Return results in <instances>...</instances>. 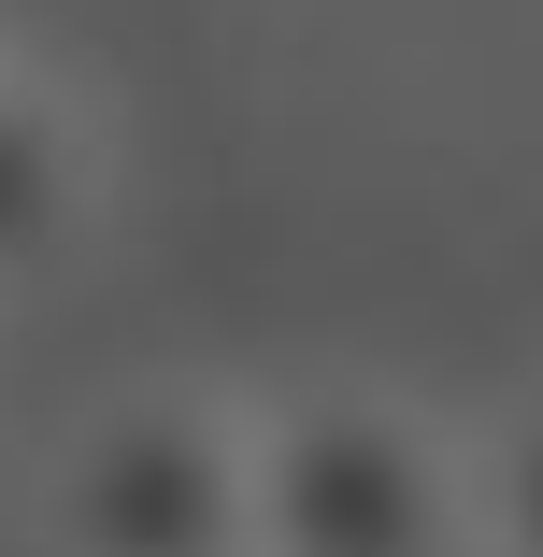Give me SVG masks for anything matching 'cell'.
<instances>
[{"label": "cell", "instance_id": "6da1fadb", "mask_svg": "<svg viewBox=\"0 0 543 557\" xmlns=\"http://www.w3.org/2000/svg\"><path fill=\"white\" fill-rule=\"evenodd\" d=\"M44 557H258V400L129 372L44 429L29 458Z\"/></svg>", "mask_w": 543, "mask_h": 557}, {"label": "cell", "instance_id": "7a4b0ae2", "mask_svg": "<svg viewBox=\"0 0 543 557\" xmlns=\"http://www.w3.org/2000/svg\"><path fill=\"white\" fill-rule=\"evenodd\" d=\"M258 557H472V429L386 372L258 400Z\"/></svg>", "mask_w": 543, "mask_h": 557}, {"label": "cell", "instance_id": "3957f363", "mask_svg": "<svg viewBox=\"0 0 543 557\" xmlns=\"http://www.w3.org/2000/svg\"><path fill=\"white\" fill-rule=\"evenodd\" d=\"M100 230H115V144L86 86L44 58H0V314H44L58 286H86Z\"/></svg>", "mask_w": 543, "mask_h": 557}, {"label": "cell", "instance_id": "277c9868", "mask_svg": "<svg viewBox=\"0 0 543 557\" xmlns=\"http://www.w3.org/2000/svg\"><path fill=\"white\" fill-rule=\"evenodd\" d=\"M472 557H543V386L472 414Z\"/></svg>", "mask_w": 543, "mask_h": 557}]
</instances>
